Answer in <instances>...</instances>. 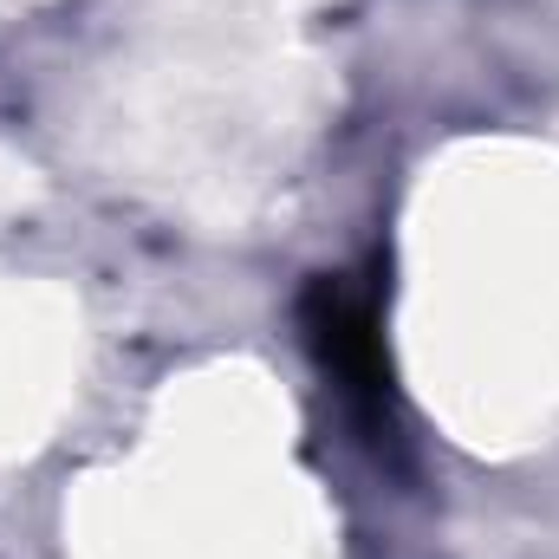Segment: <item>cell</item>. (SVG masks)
Here are the masks:
<instances>
[{"mask_svg":"<svg viewBox=\"0 0 559 559\" xmlns=\"http://www.w3.org/2000/svg\"><path fill=\"white\" fill-rule=\"evenodd\" d=\"M299 325H306L319 365L352 397V411L371 429H391V358H384V332H378L371 293H358V286H345L332 274L312 280L299 293Z\"/></svg>","mask_w":559,"mask_h":559,"instance_id":"1","label":"cell"}]
</instances>
